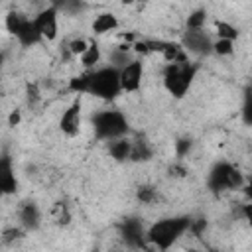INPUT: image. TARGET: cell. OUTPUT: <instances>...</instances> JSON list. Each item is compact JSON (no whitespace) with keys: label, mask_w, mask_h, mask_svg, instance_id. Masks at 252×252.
<instances>
[{"label":"cell","mask_w":252,"mask_h":252,"mask_svg":"<svg viewBox=\"0 0 252 252\" xmlns=\"http://www.w3.org/2000/svg\"><path fill=\"white\" fill-rule=\"evenodd\" d=\"M136 197H138V201H140L142 205H154V203L159 201V193H158V189L152 187V185H142V187H138Z\"/></svg>","instance_id":"obj_19"},{"label":"cell","mask_w":252,"mask_h":252,"mask_svg":"<svg viewBox=\"0 0 252 252\" xmlns=\"http://www.w3.org/2000/svg\"><path fill=\"white\" fill-rule=\"evenodd\" d=\"M136 252H154L152 248H142V250H136Z\"/></svg>","instance_id":"obj_29"},{"label":"cell","mask_w":252,"mask_h":252,"mask_svg":"<svg viewBox=\"0 0 252 252\" xmlns=\"http://www.w3.org/2000/svg\"><path fill=\"white\" fill-rule=\"evenodd\" d=\"M32 20H33V26H35L41 39L53 41L57 37V33H59V12H57L55 4H49L47 8L39 10Z\"/></svg>","instance_id":"obj_7"},{"label":"cell","mask_w":252,"mask_h":252,"mask_svg":"<svg viewBox=\"0 0 252 252\" xmlns=\"http://www.w3.org/2000/svg\"><path fill=\"white\" fill-rule=\"evenodd\" d=\"M69 91L75 94H93L102 100H114L120 91L118 69L114 67H96L93 71H85L69 81Z\"/></svg>","instance_id":"obj_1"},{"label":"cell","mask_w":252,"mask_h":252,"mask_svg":"<svg viewBox=\"0 0 252 252\" xmlns=\"http://www.w3.org/2000/svg\"><path fill=\"white\" fill-rule=\"evenodd\" d=\"M79 59H81V65H83L87 71L96 69V63L100 61V47H98V43L91 39L89 45H87V49L83 51V55H81Z\"/></svg>","instance_id":"obj_17"},{"label":"cell","mask_w":252,"mask_h":252,"mask_svg":"<svg viewBox=\"0 0 252 252\" xmlns=\"http://www.w3.org/2000/svg\"><path fill=\"white\" fill-rule=\"evenodd\" d=\"M118 28V18L112 12H100L96 14V18L93 20V33L94 35H104L110 33Z\"/></svg>","instance_id":"obj_14"},{"label":"cell","mask_w":252,"mask_h":252,"mask_svg":"<svg viewBox=\"0 0 252 252\" xmlns=\"http://www.w3.org/2000/svg\"><path fill=\"white\" fill-rule=\"evenodd\" d=\"M2 67H4V53H0V79H2Z\"/></svg>","instance_id":"obj_28"},{"label":"cell","mask_w":252,"mask_h":252,"mask_svg":"<svg viewBox=\"0 0 252 252\" xmlns=\"http://www.w3.org/2000/svg\"><path fill=\"white\" fill-rule=\"evenodd\" d=\"M130 150H132V140L126 138V136L108 142V154H110V158L116 159V161H126V159H130Z\"/></svg>","instance_id":"obj_15"},{"label":"cell","mask_w":252,"mask_h":252,"mask_svg":"<svg viewBox=\"0 0 252 252\" xmlns=\"http://www.w3.org/2000/svg\"><path fill=\"white\" fill-rule=\"evenodd\" d=\"M171 175H175V177H183L185 173H187V169L183 167V165H179V163H175V165H171Z\"/></svg>","instance_id":"obj_27"},{"label":"cell","mask_w":252,"mask_h":252,"mask_svg":"<svg viewBox=\"0 0 252 252\" xmlns=\"http://www.w3.org/2000/svg\"><path fill=\"white\" fill-rule=\"evenodd\" d=\"M146 230L148 226H144V222L140 219H124L122 224H120V236L122 240L130 246V248H136V250H142L146 248Z\"/></svg>","instance_id":"obj_9"},{"label":"cell","mask_w":252,"mask_h":252,"mask_svg":"<svg viewBox=\"0 0 252 252\" xmlns=\"http://www.w3.org/2000/svg\"><path fill=\"white\" fill-rule=\"evenodd\" d=\"M53 220H57V224H67L71 220V215L67 211V207L63 203H57L55 205V211H53Z\"/></svg>","instance_id":"obj_23"},{"label":"cell","mask_w":252,"mask_h":252,"mask_svg":"<svg viewBox=\"0 0 252 252\" xmlns=\"http://www.w3.org/2000/svg\"><path fill=\"white\" fill-rule=\"evenodd\" d=\"M142 79H144V65L140 59H132L128 65H124L118 71L120 91L124 93H136L142 85Z\"/></svg>","instance_id":"obj_10"},{"label":"cell","mask_w":252,"mask_h":252,"mask_svg":"<svg viewBox=\"0 0 252 252\" xmlns=\"http://www.w3.org/2000/svg\"><path fill=\"white\" fill-rule=\"evenodd\" d=\"M213 53H217L219 57H228L234 53V41L230 39H215L213 41Z\"/></svg>","instance_id":"obj_21"},{"label":"cell","mask_w":252,"mask_h":252,"mask_svg":"<svg viewBox=\"0 0 252 252\" xmlns=\"http://www.w3.org/2000/svg\"><path fill=\"white\" fill-rule=\"evenodd\" d=\"M191 146H193L191 138H179V140L175 142V154H177V158L187 156V154H189V150H191Z\"/></svg>","instance_id":"obj_25"},{"label":"cell","mask_w":252,"mask_h":252,"mask_svg":"<svg viewBox=\"0 0 252 252\" xmlns=\"http://www.w3.org/2000/svg\"><path fill=\"white\" fill-rule=\"evenodd\" d=\"M26 94H28V104L30 106H35L41 98V93H39V87L35 83H30L28 89H26Z\"/></svg>","instance_id":"obj_24"},{"label":"cell","mask_w":252,"mask_h":252,"mask_svg":"<svg viewBox=\"0 0 252 252\" xmlns=\"http://www.w3.org/2000/svg\"><path fill=\"white\" fill-rule=\"evenodd\" d=\"M20 120H22L20 110H12V114H10V118H8V124H10V126H18Z\"/></svg>","instance_id":"obj_26"},{"label":"cell","mask_w":252,"mask_h":252,"mask_svg":"<svg viewBox=\"0 0 252 252\" xmlns=\"http://www.w3.org/2000/svg\"><path fill=\"white\" fill-rule=\"evenodd\" d=\"M18 219H20V226L24 230H35L41 222V213H39V207L32 201L28 203H22L20 209H18Z\"/></svg>","instance_id":"obj_13"},{"label":"cell","mask_w":252,"mask_h":252,"mask_svg":"<svg viewBox=\"0 0 252 252\" xmlns=\"http://www.w3.org/2000/svg\"><path fill=\"white\" fill-rule=\"evenodd\" d=\"M81 122H83V104H81V98H75L63 110L59 118V128L65 136H77L81 130Z\"/></svg>","instance_id":"obj_11"},{"label":"cell","mask_w":252,"mask_h":252,"mask_svg":"<svg viewBox=\"0 0 252 252\" xmlns=\"http://www.w3.org/2000/svg\"><path fill=\"white\" fill-rule=\"evenodd\" d=\"M195 73H197V67L191 61L167 63L163 67V87H165V91L175 98L185 96L193 79H195Z\"/></svg>","instance_id":"obj_4"},{"label":"cell","mask_w":252,"mask_h":252,"mask_svg":"<svg viewBox=\"0 0 252 252\" xmlns=\"http://www.w3.org/2000/svg\"><path fill=\"white\" fill-rule=\"evenodd\" d=\"M185 53H195V55H209L213 53V39L207 33V30H185L181 35L179 43Z\"/></svg>","instance_id":"obj_8"},{"label":"cell","mask_w":252,"mask_h":252,"mask_svg":"<svg viewBox=\"0 0 252 252\" xmlns=\"http://www.w3.org/2000/svg\"><path fill=\"white\" fill-rule=\"evenodd\" d=\"M6 30H8V33L10 35H14L24 47H32V45H35V43H39L41 41V37H39V33H37V30H35V26H33V20L30 18V16H26L24 12H8L6 14Z\"/></svg>","instance_id":"obj_6"},{"label":"cell","mask_w":252,"mask_h":252,"mask_svg":"<svg viewBox=\"0 0 252 252\" xmlns=\"http://www.w3.org/2000/svg\"><path fill=\"white\" fill-rule=\"evenodd\" d=\"M18 189V177L14 173V163L8 154L0 156V197L12 195Z\"/></svg>","instance_id":"obj_12"},{"label":"cell","mask_w":252,"mask_h":252,"mask_svg":"<svg viewBox=\"0 0 252 252\" xmlns=\"http://www.w3.org/2000/svg\"><path fill=\"white\" fill-rule=\"evenodd\" d=\"M189 217H169L154 222L146 230V242L161 252H167L187 230H189Z\"/></svg>","instance_id":"obj_2"},{"label":"cell","mask_w":252,"mask_h":252,"mask_svg":"<svg viewBox=\"0 0 252 252\" xmlns=\"http://www.w3.org/2000/svg\"><path fill=\"white\" fill-rule=\"evenodd\" d=\"M93 132L94 138L100 142H112L116 138H122L128 134V120L126 116L116 110H100L93 116Z\"/></svg>","instance_id":"obj_3"},{"label":"cell","mask_w":252,"mask_h":252,"mask_svg":"<svg viewBox=\"0 0 252 252\" xmlns=\"http://www.w3.org/2000/svg\"><path fill=\"white\" fill-rule=\"evenodd\" d=\"M24 228L22 226H10V228H6L4 232H2V236H0V240L4 242V244H14V242H18L22 236H24Z\"/></svg>","instance_id":"obj_22"},{"label":"cell","mask_w":252,"mask_h":252,"mask_svg":"<svg viewBox=\"0 0 252 252\" xmlns=\"http://www.w3.org/2000/svg\"><path fill=\"white\" fill-rule=\"evenodd\" d=\"M215 30H217V39H230L234 41L238 37V28H234L232 24L224 22V20H217L215 22Z\"/></svg>","instance_id":"obj_18"},{"label":"cell","mask_w":252,"mask_h":252,"mask_svg":"<svg viewBox=\"0 0 252 252\" xmlns=\"http://www.w3.org/2000/svg\"><path fill=\"white\" fill-rule=\"evenodd\" d=\"M154 156V150L150 146V142L142 136L132 140V150H130V159L132 161H148Z\"/></svg>","instance_id":"obj_16"},{"label":"cell","mask_w":252,"mask_h":252,"mask_svg":"<svg viewBox=\"0 0 252 252\" xmlns=\"http://www.w3.org/2000/svg\"><path fill=\"white\" fill-rule=\"evenodd\" d=\"M207 185L213 193H224V191H234L240 189L244 185V177L240 173V169L236 165H232L230 161H219L211 167L209 177H207Z\"/></svg>","instance_id":"obj_5"},{"label":"cell","mask_w":252,"mask_h":252,"mask_svg":"<svg viewBox=\"0 0 252 252\" xmlns=\"http://www.w3.org/2000/svg\"><path fill=\"white\" fill-rule=\"evenodd\" d=\"M205 24H207L205 10H195L187 16V30H205Z\"/></svg>","instance_id":"obj_20"}]
</instances>
